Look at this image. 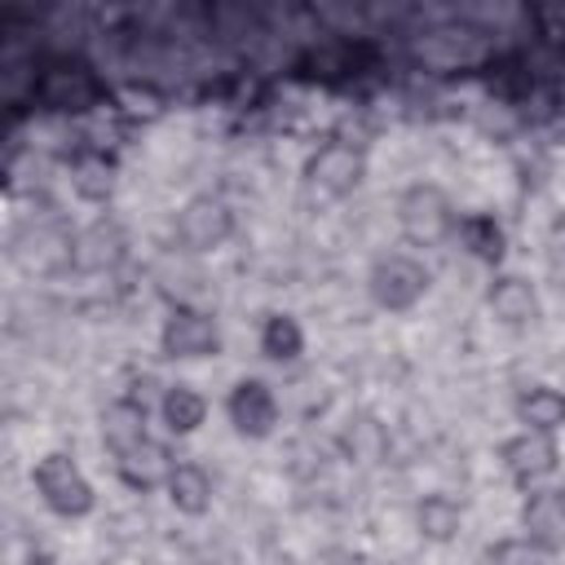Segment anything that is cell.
<instances>
[{
    "instance_id": "cell-9",
    "label": "cell",
    "mask_w": 565,
    "mask_h": 565,
    "mask_svg": "<svg viewBox=\"0 0 565 565\" xmlns=\"http://www.w3.org/2000/svg\"><path fill=\"white\" fill-rule=\"evenodd\" d=\"M499 459H503V468H508V477H512L516 486H539L543 477L556 472V463H561V446H556L552 433L521 428L516 437H508V441L499 446Z\"/></svg>"
},
{
    "instance_id": "cell-3",
    "label": "cell",
    "mask_w": 565,
    "mask_h": 565,
    "mask_svg": "<svg viewBox=\"0 0 565 565\" xmlns=\"http://www.w3.org/2000/svg\"><path fill=\"white\" fill-rule=\"evenodd\" d=\"M428 282H433L428 269H424L415 256H406V252L380 256V260L371 265V278H366L371 300H375L380 309H388V313H402V309L419 305L424 291H428Z\"/></svg>"
},
{
    "instance_id": "cell-20",
    "label": "cell",
    "mask_w": 565,
    "mask_h": 565,
    "mask_svg": "<svg viewBox=\"0 0 565 565\" xmlns=\"http://www.w3.org/2000/svg\"><path fill=\"white\" fill-rule=\"evenodd\" d=\"M415 525H419V534L428 543H450L459 534V525H463V512H459V503L450 494H428L415 508Z\"/></svg>"
},
{
    "instance_id": "cell-18",
    "label": "cell",
    "mask_w": 565,
    "mask_h": 565,
    "mask_svg": "<svg viewBox=\"0 0 565 565\" xmlns=\"http://www.w3.org/2000/svg\"><path fill=\"white\" fill-rule=\"evenodd\" d=\"M159 415H163L168 433L185 437V433H194V428L207 419V397H203L194 384H172V388H163Z\"/></svg>"
},
{
    "instance_id": "cell-17",
    "label": "cell",
    "mask_w": 565,
    "mask_h": 565,
    "mask_svg": "<svg viewBox=\"0 0 565 565\" xmlns=\"http://www.w3.org/2000/svg\"><path fill=\"white\" fill-rule=\"evenodd\" d=\"M516 419L534 433H556L565 428V393L552 388V384H530L521 397H516Z\"/></svg>"
},
{
    "instance_id": "cell-4",
    "label": "cell",
    "mask_w": 565,
    "mask_h": 565,
    "mask_svg": "<svg viewBox=\"0 0 565 565\" xmlns=\"http://www.w3.org/2000/svg\"><path fill=\"white\" fill-rule=\"evenodd\" d=\"M362 177H366V150L353 146V141H344V137L322 141V146L309 154V163H305V181H309L313 190L331 194V199L353 194V190L362 185Z\"/></svg>"
},
{
    "instance_id": "cell-11",
    "label": "cell",
    "mask_w": 565,
    "mask_h": 565,
    "mask_svg": "<svg viewBox=\"0 0 565 565\" xmlns=\"http://www.w3.org/2000/svg\"><path fill=\"white\" fill-rule=\"evenodd\" d=\"M521 525L530 543H539L543 552H561L565 547V486L530 490L521 508Z\"/></svg>"
},
{
    "instance_id": "cell-5",
    "label": "cell",
    "mask_w": 565,
    "mask_h": 565,
    "mask_svg": "<svg viewBox=\"0 0 565 565\" xmlns=\"http://www.w3.org/2000/svg\"><path fill=\"white\" fill-rule=\"evenodd\" d=\"M35 97H40L49 110H88V106H97L102 84H97V75H93L84 62L57 57V62L40 66V75H35Z\"/></svg>"
},
{
    "instance_id": "cell-16",
    "label": "cell",
    "mask_w": 565,
    "mask_h": 565,
    "mask_svg": "<svg viewBox=\"0 0 565 565\" xmlns=\"http://www.w3.org/2000/svg\"><path fill=\"white\" fill-rule=\"evenodd\" d=\"M168 499H172L177 512L203 516L212 508V477H207V468L194 463V459H181L172 468V477H168Z\"/></svg>"
},
{
    "instance_id": "cell-8",
    "label": "cell",
    "mask_w": 565,
    "mask_h": 565,
    "mask_svg": "<svg viewBox=\"0 0 565 565\" xmlns=\"http://www.w3.org/2000/svg\"><path fill=\"white\" fill-rule=\"evenodd\" d=\"M159 344H163L168 358H216L221 353V327H216L212 313L190 309V305H177L163 318Z\"/></svg>"
},
{
    "instance_id": "cell-6",
    "label": "cell",
    "mask_w": 565,
    "mask_h": 565,
    "mask_svg": "<svg viewBox=\"0 0 565 565\" xmlns=\"http://www.w3.org/2000/svg\"><path fill=\"white\" fill-rule=\"evenodd\" d=\"M177 243L185 252H212L234 234V212L221 194H194L181 212H177Z\"/></svg>"
},
{
    "instance_id": "cell-1",
    "label": "cell",
    "mask_w": 565,
    "mask_h": 565,
    "mask_svg": "<svg viewBox=\"0 0 565 565\" xmlns=\"http://www.w3.org/2000/svg\"><path fill=\"white\" fill-rule=\"evenodd\" d=\"M31 481H35V490H40L44 508L57 512V516H88L93 503H97L88 477L79 472V463H75L66 450H49V455L35 463Z\"/></svg>"
},
{
    "instance_id": "cell-21",
    "label": "cell",
    "mask_w": 565,
    "mask_h": 565,
    "mask_svg": "<svg viewBox=\"0 0 565 565\" xmlns=\"http://www.w3.org/2000/svg\"><path fill=\"white\" fill-rule=\"evenodd\" d=\"M260 349H265V358H274V362H296L300 349H305L300 322L287 318V313H269L265 327H260Z\"/></svg>"
},
{
    "instance_id": "cell-12",
    "label": "cell",
    "mask_w": 565,
    "mask_h": 565,
    "mask_svg": "<svg viewBox=\"0 0 565 565\" xmlns=\"http://www.w3.org/2000/svg\"><path fill=\"white\" fill-rule=\"evenodd\" d=\"M71 238L75 234H62L57 225H22L18 234H13V243H9V252H13V260L22 265V269H53V265H71Z\"/></svg>"
},
{
    "instance_id": "cell-24",
    "label": "cell",
    "mask_w": 565,
    "mask_h": 565,
    "mask_svg": "<svg viewBox=\"0 0 565 565\" xmlns=\"http://www.w3.org/2000/svg\"><path fill=\"white\" fill-rule=\"evenodd\" d=\"M486 561H490V565H547V552H543L539 543H530L525 534H512V539L490 543Z\"/></svg>"
},
{
    "instance_id": "cell-13",
    "label": "cell",
    "mask_w": 565,
    "mask_h": 565,
    "mask_svg": "<svg viewBox=\"0 0 565 565\" xmlns=\"http://www.w3.org/2000/svg\"><path fill=\"white\" fill-rule=\"evenodd\" d=\"M486 305L503 327H530L539 318V291L521 274H499L486 291Z\"/></svg>"
},
{
    "instance_id": "cell-7",
    "label": "cell",
    "mask_w": 565,
    "mask_h": 565,
    "mask_svg": "<svg viewBox=\"0 0 565 565\" xmlns=\"http://www.w3.org/2000/svg\"><path fill=\"white\" fill-rule=\"evenodd\" d=\"M124 256H128V234L115 216H93L71 238V265L79 274H110L124 265Z\"/></svg>"
},
{
    "instance_id": "cell-2",
    "label": "cell",
    "mask_w": 565,
    "mask_h": 565,
    "mask_svg": "<svg viewBox=\"0 0 565 565\" xmlns=\"http://www.w3.org/2000/svg\"><path fill=\"white\" fill-rule=\"evenodd\" d=\"M397 225H402V234H406L411 243L433 247V243H441L459 221H455V207H450L446 190L433 185V181H419V185H406V190L397 194Z\"/></svg>"
},
{
    "instance_id": "cell-10",
    "label": "cell",
    "mask_w": 565,
    "mask_h": 565,
    "mask_svg": "<svg viewBox=\"0 0 565 565\" xmlns=\"http://www.w3.org/2000/svg\"><path fill=\"white\" fill-rule=\"evenodd\" d=\"M225 415H230V424H234L243 437H269L274 424H278L274 388H269L265 380H238V384L230 388Z\"/></svg>"
},
{
    "instance_id": "cell-14",
    "label": "cell",
    "mask_w": 565,
    "mask_h": 565,
    "mask_svg": "<svg viewBox=\"0 0 565 565\" xmlns=\"http://www.w3.org/2000/svg\"><path fill=\"white\" fill-rule=\"evenodd\" d=\"M115 468H119V477H124L132 490H154V486H168L177 459L168 455L163 441H141V446H132L128 455H119Z\"/></svg>"
},
{
    "instance_id": "cell-22",
    "label": "cell",
    "mask_w": 565,
    "mask_h": 565,
    "mask_svg": "<svg viewBox=\"0 0 565 565\" xmlns=\"http://www.w3.org/2000/svg\"><path fill=\"white\" fill-rule=\"evenodd\" d=\"M455 230H459V238H463V247H468L472 256H481V260H499V256H503V230H499L494 216L472 212V216H463Z\"/></svg>"
},
{
    "instance_id": "cell-23",
    "label": "cell",
    "mask_w": 565,
    "mask_h": 565,
    "mask_svg": "<svg viewBox=\"0 0 565 565\" xmlns=\"http://www.w3.org/2000/svg\"><path fill=\"white\" fill-rule=\"evenodd\" d=\"M71 181H75V190H79L84 199H106L110 185H115V172H110L106 154H79V159L71 163Z\"/></svg>"
},
{
    "instance_id": "cell-19",
    "label": "cell",
    "mask_w": 565,
    "mask_h": 565,
    "mask_svg": "<svg viewBox=\"0 0 565 565\" xmlns=\"http://www.w3.org/2000/svg\"><path fill=\"white\" fill-rule=\"evenodd\" d=\"M340 450H344L349 459H358V463H375V459L388 450V433H384V424H380L375 415L358 411V415H349V419H344Z\"/></svg>"
},
{
    "instance_id": "cell-15",
    "label": "cell",
    "mask_w": 565,
    "mask_h": 565,
    "mask_svg": "<svg viewBox=\"0 0 565 565\" xmlns=\"http://www.w3.org/2000/svg\"><path fill=\"white\" fill-rule=\"evenodd\" d=\"M102 441H106V450H110L115 459L128 455L132 446L150 441V437H146V406L132 402V397L110 402V406L102 411Z\"/></svg>"
}]
</instances>
